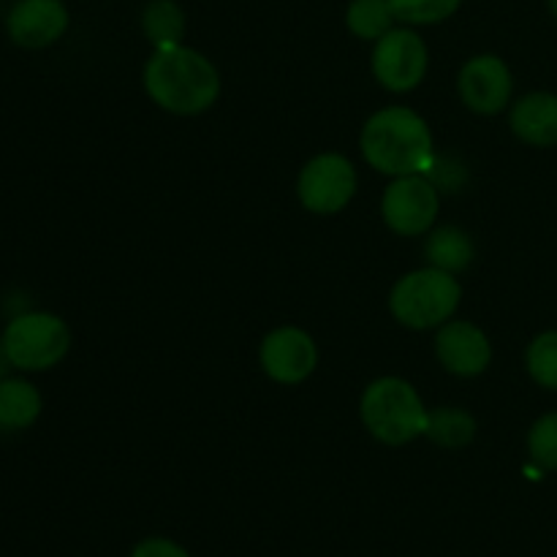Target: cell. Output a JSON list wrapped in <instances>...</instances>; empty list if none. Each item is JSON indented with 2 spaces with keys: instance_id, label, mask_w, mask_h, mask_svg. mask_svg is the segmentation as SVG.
Listing matches in <instances>:
<instances>
[{
  "instance_id": "1",
  "label": "cell",
  "mask_w": 557,
  "mask_h": 557,
  "mask_svg": "<svg viewBox=\"0 0 557 557\" xmlns=\"http://www.w3.org/2000/svg\"><path fill=\"white\" fill-rule=\"evenodd\" d=\"M145 90L152 103L177 117L207 112L221 96V74L205 54L190 47L156 49L145 65Z\"/></svg>"
},
{
  "instance_id": "2",
  "label": "cell",
  "mask_w": 557,
  "mask_h": 557,
  "mask_svg": "<svg viewBox=\"0 0 557 557\" xmlns=\"http://www.w3.org/2000/svg\"><path fill=\"white\" fill-rule=\"evenodd\" d=\"M362 156L375 172L386 177L424 174L433 169V131L422 114L408 107H389L375 112L359 136Z\"/></svg>"
},
{
  "instance_id": "3",
  "label": "cell",
  "mask_w": 557,
  "mask_h": 557,
  "mask_svg": "<svg viewBox=\"0 0 557 557\" xmlns=\"http://www.w3.org/2000/svg\"><path fill=\"white\" fill-rule=\"evenodd\" d=\"M359 417L375 441L386 446H406L428 433L430 411L408 381L386 375L364 389Z\"/></svg>"
},
{
  "instance_id": "4",
  "label": "cell",
  "mask_w": 557,
  "mask_h": 557,
  "mask_svg": "<svg viewBox=\"0 0 557 557\" xmlns=\"http://www.w3.org/2000/svg\"><path fill=\"white\" fill-rule=\"evenodd\" d=\"M460 299L462 288L451 272L424 267L408 272L395 283L389 294V310L403 326L422 332L451 321L455 310L460 308Z\"/></svg>"
},
{
  "instance_id": "5",
  "label": "cell",
  "mask_w": 557,
  "mask_h": 557,
  "mask_svg": "<svg viewBox=\"0 0 557 557\" xmlns=\"http://www.w3.org/2000/svg\"><path fill=\"white\" fill-rule=\"evenodd\" d=\"M3 351L11 368L25 373L52 370L65 359L71 348V330L60 315L30 310L14 315L3 330Z\"/></svg>"
},
{
  "instance_id": "6",
  "label": "cell",
  "mask_w": 557,
  "mask_h": 557,
  "mask_svg": "<svg viewBox=\"0 0 557 557\" xmlns=\"http://www.w3.org/2000/svg\"><path fill=\"white\" fill-rule=\"evenodd\" d=\"M438 207L441 199L433 180L424 174H406L386 185L384 199H381V215L395 234L417 237V234H428L433 228Z\"/></svg>"
},
{
  "instance_id": "7",
  "label": "cell",
  "mask_w": 557,
  "mask_h": 557,
  "mask_svg": "<svg viewBox=\"0 0 557 557\" xmlns=\"http://www.w3.org/2000/svg\"><path fill=\"white\" fill-rule=\"evenodd\" d=\"M428 63V44L411 27H392L375 41L373 74L389 92H408L422 85Z\"/></svg>"
},
{
  "instance_id": "8",
  "label": "cell",
  "mask_w": 557,
  "mask_h": 557,
  "mask_svg": "<svg viewBox=\"0 0 557 557\" xmlns=\"http://www.w3.org/2000/svg\"><path fill=\"white\" fill-rule=\"evenodd\" d=\"M297 194L308 212L335 215L357 194V169L341 152L315 156L299 174Z\"/></svg>"
},
{
  "instance_id": "9",
  "label": "cell",
  "mask_w": 557,
  "mask_h": 557,
  "mask_svg": "<svg viewBox=\"0 0 557 557\" xmlns=\"http://www.w3.org/2000/svg\"><path fill=\"white\" fill-rule=\"evenodd\" d=\"M259 362L275 384L294 386L313 375L315 364H319V348H315L313 337L299 326H281L264 337Z\"/></svg>"
},
{
  "instance_id": "10",
  "label": "cell",
  "mask_w": 557,
  "mask_h": 557,
  "mask_svg": "<svg viewBox=\"0 0 557 557\" xmlns=\"http://www.w3.org/2000/svg\"><path fill=\"white\" fill-rule=\"evenodd\" d=\"M457 90L471 112L498 114L511 103L515 79L498 54H476L460 69Z\"/></svg>"
},
{
  "instance_id": "11",
  "label": "cell",
  "mask_w": 557,
  "mask_h": 557,
  "mask_svg": "<svg viewBox=\"0 0 557 557\" xmlns=\"http://www.w3.org/2000/svg\"><path fill=\"white\" fill-rule=\"evenodd\" d=\"M69 22L63 0H16L5 16V33L16 47L44 49L65 36Z\"/></svg>"
},
{
  "instance_id": "12",
  "label": "cell",
  "mask_w": 557,
  "mask_h": 557,
  "mask_svg": "<svg viewBox=\"0 0 557 557\" xmlns=\"http://www.w3.org/2000/svg\"><path fill=\"white\" fill-rule=\"evenodd\" d=\"M435 357L449 373L473 379L493 362V346L487 335L471 321H446L435 335Z\"/></svg>"
},
{
  "instance_id": "13",
  "label": "cell",
  "mask_w": 557,
  "mask_h": 557,
  "mask_svg": "<svg viewBox=\"0 0 557 557\" xmlns=\"http://www.w3.org/2000/svg\"><path fill=\"white\" fill-rule=\"evenodd\" d=\"M511 134L531 147H557V96L528 92L511 107Z\"/></svg>"
},
{
  "instance_id": "14",
  "label": "cell",
  "mask_w": 557,
  "mask_h": 557,
  "mask_svg": "<svg viewBox=\"0 0 557 557\" xmlns=\"http://www.w3.org/2000/svg\"><path fill=\"white\" fill-rule=\"evenodd\" d=\"M41 392L27 379H0V430L20 433L41 417Z\"/></svg>"
},
{
  "instance_id": "15",
  "label": "cell",
  "mask_w": 557,
  "mask_h": 557,
  "mask_svg": "<svg viewBox=\"0 0 557 557\" xmlns=\"http://www.w3.org/2000/svg\"><path fill=\"white\" fill-rule=\"evenodd\" d=\"M185 11L177 0H150L141 11V33L156 49L180 47L185 38Z\"/></svg>"
},
{
  "instance_id": "16",
  "label": "cell",
  "mask_w": 557,
  "mask_h": 557,
  "mask_svg": "<svg viewBox=\"0 0 557 557\" xmlns=\"http://www.w3.org/2000/svg\"><path fill=\"white\" fill-rule=\"evenodd\" d=\"M424 253H428L430 267L457 275V272L471 267L476 248H473V239L462 228L444 226L430 234L428 245H424Z\"/></svg>"
},
{
  "instance_id": "17",
  "label": "cell",
  "mask_w": 557,
  "mask_h": 557,
  "mask_svg": "<svg viewBox=\"0 0 557 557\" xmlns=\"http://www.w3.org/2000/svg\"><path fill=\"white\" fill-rule=\"evenodd\" d=\"M428 435L433 444L444 449H462L476 438V419L462 408H435L428 419Z\"/></svg>"
},
{
  "instance_id": "18",
  "label": "cell",
  "mask_w": 557,
  "mask_h": 557,
  "mask_svg": "<svg viewBox=\"0 0 557 557\" xmlns=\"http://www.w3.org/2000/svg\"><path fill=\"white\" fill-rule=\"evenodd\" d=\"M389 0H351L346 9V25L362 41H379L395 25Z\"/></svg>"
},
{
  "instance_id": "19",
  "label": "cell",
  "mask_w": 557,
  "mask_h": 557,
  "mask_svg": "<svg viewBox=\"0 0 557 557\" xmlns=\"http://www.w3.org/2000/svg\"><path fill=\"white\" fill-rule=\"evenodd\" d=\"M525 368L539 386L557 392V330L533 337L525 354Z\"/></svg>"
},
{
  "instance_id": "20",
  "label": "cell",
  "mask_w": 557,
  "mask_h": 557,
  "mask_svg": "<svg viewBox=\"0 0 557 557\" xmlns=\"http://www.w3.org/2000/svg\"><path fill=\"white\" fill-rule=\"evenodd\" d=\"M462 0H389L392 11L406 25H438L455 16Z\"/></svg>"
},
{
  "instance_id": "21",
  "label": "cell",
  "mask_w": 557,
  "mask_h": 557,
  "mask_svg": "<svg viewBox=\"0 0 557 557\" xmlns=\"http://www.w3.org/2000/svg\"><path fill=\"white\" fill-rule=\"evenodd\" d=\"M528 451L539 468L557 471V411L544 413L533 422L528 433Z\"/></svg>"
},
{
  "instance_id": "22",
  "label": "cell",
  "mask_w": 557,
  "mask_h": 557,
  "mask_svg": "<svg viewBox=\"0 0 557 557\" xmlns=\"http://www.w3.org/2000/svg\"><path fill=\"white\" fill-rule=\"evenodd\" d=\"M131 557H190V553L183 544L172 542V539L152 536L141 539V542L131 549Z\"/></svg>"
},
{
  "instance_id": "23",
  "label": "cell",
  "mask_w": 557,
  "mask_h": 557,
  "mask_svg": "<svg viewBox=\"0 0 557 557\" xmlns=\"http://www.w3.org/2000/svg\"><path fill=\"white\" fill-rule=\"evenodd\" d=\"M9 359H5V351H3V341H0V379H5V370H9Z\"/></svg>"
},
{
  "instance_id": "24",
  "label": "cell",
  "mask_w": 557,
  "mask_h": 557,
  "mask_svg": "<svg viewBox=\"0 0 557 557\" xmlns=\"http://www.w3.org/2000/svg\"><path fill=\"white\" fill-rule=\"evenodd\" d=\"M547 5H549V14L557 20V0H547Z\"/></svg>"
}]
</instances>
